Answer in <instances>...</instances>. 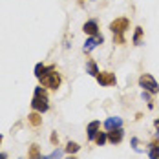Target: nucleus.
Here are the masks:
<instances>
[{
	"instance_id": "1",
	"label": "nucleus",
	"mask_w": 159,
	"mask_h": 159,
	"mask_svg": "<svg viewBox=\"0 0 159 159\" xmlns=\"http://www.w3.org/2000/svg\"><path fill=\"white\" fill-rule=\"evenodd\" d=\"M31 108L39 113H44V111L49 110V102H48V95L44 92L42 86H37L35 88V95H33V101H31Z\"/></svg>"
},
{
	"instance_id": "2",
	"label": "nucleus",
	"mask_w": 159,
	"mask_h": 159,
	"mask_svg": "<svg viewBox=\"0 0 159 159\" xmlns=\"http://www.w3.org/2000/svg\"><path fill=\"white\" fill-rule=\"evenodd\" d=\"M128 26H130V22H128V18H115L113 22L110 24V30L113 33V40L117 42V44H125V31L128 30Z\"/></svg>"
},
{
	"instance_id": "3",
	"label": "nucleus",
	"mask_w": 159,
	"mask_h": 159,
	"mask_svg": "<svg viewBox=\"0 0 159 159\" xmlns=\"http://www.w3.org/2000/svg\"><path fill=\"white\" fill-rule=\"evenodd\" d=\"M139 86L143 88V92H148V93H152V95H156L159 92L157 80L154 79L150 73H143V75L139 77Z\"/></svg>"
},
{
	"instance_id": "4",
	"label": "nucleus",
	"mask_w": 159,
	"mask_h": 159,
	"mask_svg": "<svg viewBox=\"0 0 159 159\" xmlns=\"http://www.w3.org/2000/svg\"><path fill=\"white\" fill-rule=\"evenodd\" d=\"M40 82H42V86L44 88H49V90H57L59 86H61V75L53 70V71H48L44 77H40Z\"/></svg>"
},
{
	"instance_id": "5",
	"label": "nucleus",
	"mask_w": 159,
	"mask_h": 159,
	"mask_svg": "<svg viewBox=\"0 0 159 159\" xmlns=\"http://www.w3.org/2000/svg\"><path fill=\"white\" fill-rule=\"evenodd\" d=\"M95 79L101 86H113V84H117L115 73H110V71H99V75Z\"/></svg>"
},
{
	"instance_id": "6",
	"label": "nucleus",
	"mask_w": 159,
	"mask_h": 159,
	"mask_svg": "<svg viewBox=\"0 0 159 159\" xmlns=\"http://www.w3.org/2000/svg\"><path fill=\"white\" fill-rule=\"evenodd\" d=\"M102 42H104V37L99 33V35H95V37H90V39H86V42H84L82 49H84V53H90V51H93V49H95L99 44H102Z\"/></svg>"
},
{
	"instance_id": "7",
	"label": "nucleus",
	"mask_w": 159,
	"mask_h": 159,
	"mask_svg": "<svg viewBox=\"0 0 159 159\" xmlns=\"http://www.w3.org/2000/svg\"><path fill=\"white\" fill-rule=\"evenodd\" d=\"M125 137V130L123 128H115V130H110L108 132V141L111 144H119Z\"/></svg>"
},
{
	"instance_id": "8",
	"label": "nucleus",
	"mask_w": 159,
	"mask_h": 159,
	"mask_svg": "<svg viewBox=\"0 0 159 159\" xmlns=\"http://www.w3.org/2000/svg\"><path fill=\"white\" fill-rule=\"evenodd\" d=\"M82 31L86 33V35H90V37L99 35V24H97V20H88V22H84Z\"/></svg>"
},
{
	"instance_id": "9",
	"label": "nucleus",
	"mask_w": 159,
	"mask_h": 159,
	"mask_svg": "<svg viewBox=\"0 0 159 159\" xmlns=\"http://www.w3.org/2000/svg\"><path fill=\"white\" fill-rule=\"evenodd\" d=\"M104 128L110 132V130H115V128H123V119L121 117H108L104 121Z\"/></svg>"
},
{
	"instance_id": "10",
	"label": "nucleus",
	"mask_w": 159,
	"mask_h": 159,
	"mask_svg": "<svg viewBox=\"0 0 159 159\" xmlns=\"http://www.w3.org/2000/svg\"><path fill=\"white\" fill-rule=\"evenodd\" d=\"M99 130H101V123L99 121H92L88 128H86V132H88V139L90 141H95V135L99 134Z\"/></svg>"
},
{
	"instance_id": "11",
	"label": "nucleus",
	"mask_w": 159,
	"mask_h": 159,
	"mask_svg": "<svg viewBox=\"0 0 159 159\" xmlns=\"http://www.w3.org/2000/svg\"><path fill=\"white\" fill-rule=\"evenodd\" d=\"M53 70H55V66H44L42 62H39L35 66V77L40 79V77H44L48 71H53Z\"/></svg>"
},
{
	"instance_id": "12",
	"label": "nucleus",
	"mask_w": 159,
	"mask_h": 159,
	"mask_svg": "<svg viewBox=\"0 0 159 159\" xmlns=\"http://www.w3.org/2000/svg\"><path fill=\"white\" fill-rule=\"evenodd\" d=\"M28 121H30V125L31 126H40L42 125V117H40V113L39 111H33L28 115Z\"/></svg>"
},
{
	"instance_id": "13",
	"label": "nucleus",
	"mask_w": 159,
	"mask_h": 159,
	"mask_svg": "<svg viewBox=\"0 0 159 159\" xmlns=\"http://www.w3.org/2000/svg\"><path fill=\"white\" fill-rule=\"evenodd\" d=\"M86 73H90L92 77H97L99 75V68H97V64L93 61H88L86 62Z\"/></svg>"
},
{
	"instance_id": "14",
	"label": "nucleus",
	"mask_w": 159,
	"mask_h": 159,
	"mask_svg": "<svg viewBox=\"0 0 159 159\" xmlns=\"http://www.w3.org/2000/svg\"><path fill=\"white\" fill-rule=\"evenodd\" d=\"M28 157L30 159H42L40 157V148H39V144H31V146H30Z\"/></svg>"
},
{
	"instance_id": "15",
	"label": "nucleus",
	"mask_w": 159,
	"mask_h": 159,
	"mask_svg": "<svg viewBox=\"0 0 159 159\" xmlns=\"http://www.w3.org/2000/svg\"><path fill=\"white\" fill-rule=\"evenodd\" d=\"M108 141V134L106 132H99L95 135V143H97V146H102V144Z\"/></svg>"
},
{
	"instance_id": "16",
	"label": "nucleus",
	"mask_w": 159,
	"mask_h": 159,
	"mask_svg": "<svg viewBox=\"0 0 159 159\" xmlns=\"http://www.w3.org/2000/svg\"><path fill=\"white\" fill-rule=\"evenodd\" d=\"M79 150H80V146L77 143H73V141H70V143L66 144V152L68 154H77Z\"/></svg>"
},
{
	"instance_id": "17",
	"label": "nucleus",
	"mask_w": 159,
	"mask_h": 159,
	"mask_svg": "<svg viewBox=\"0 0 159 159\" xmlns=\"http://www.w3.org/2000/svg\"><path fill=\"white\" fill-rule=\"evenodd\" d=\"M148 156H150V159H159V146L156 143L150 144V152H148Z\"/></svg>"
},
{
	"instance_id": "18",
	"label": "nucleus",
	"mask_w": 159,
	"mask_h": 159,
	"mask_svg": "<svg viewBox=\"0 0 159 159\" xmlns=\"http://www.w3.org/2000/svg\"><path fill=\"white\" fill-rule=\"evenodd\" d=\"M141 37H143V28H135V33H134V44H141Z\"/></svg>"
},
{
	"instance_id": "19",
	"label": "nucleus",
	"mask_w": 159,
	"mask_h": 159,
	"mask_svg": "<svg viewBox=\"0 0 159 159\" xmlns=\"http://www.w3.org/2000/svg\"><path fill=\"white\" fill-rule=\"evenodd\" d=\"M61 157H62V150H61V148H57V150H53L49 156H44L42 159H61Z\"/></svg>"
},
{
	"instance_id": "20",
	"label": "nucleus",
	"mask_w": 159,
	"mask_h": 159,
	"mask_svg": "<svg viewBox=\"0 0 159 159\" xmlns=\"http://www.w3.org/2000/svg\"><path fill=\"white\" fill-rule=\"evenodd\" d=\"M59 143V135H57V132H53L51 134V144H57Z\"/></svg>"
},
{
	"instance_id": "21",
	"label": "nucleus",
	"mask_w": 159,
	"mask_h": 159,
	"mask_svg": "<svg viewBox=\"0 0 159 159\" xmlns=\"http://www.w3.org/2000/svg\"><path fill=\"white\" fill-rule=\"evenodd\" d=\"M143 99L144 101H150V93L148 92H143Z\"/></svg>"
},
{
	"instance_id": "22",
	"label": "nucleus",
	"mask_w": 159,
	"mask_h": 159,
	"mask_svg": "<svg viewBox=\"0 0 159 159\" xmlns=\"http://www.w3.org/2000/svg\"><path fill=\"white\" fill-rule=\"evenodd\" d=\"M7 157V154H0V159H6Z\"/></svg>"
},
{
	"instance_id": "23",
	"label": "nucleus",
	"mask_w": 159,
	"mask_h": 159,
	"mask_svg": "<svg viewBox=\"0 0 159 159\" xmlns=\"http://www.w3.org/2000/svg\"><path fill=\"white\" fill-rule=\"evenodd\" d=\"M0 143H2V135H0Z\"/></svg>"
},
{
	"instance_id": "24",
	"label": "nucleus",
	"mask_w": 159,
	"mask_h": 159,
	"mask_svg": "<svg viewBox=\"0 0 159 159\" xmlns=\"http://www.w3.org/2000/svg\"><path fill=\"white\" fill-rule=\"evenodd\" d=\"M68 159H71V157H68Z\"/></svg>"
},
{
	"instance_id": "25",
	"label": "nucleus",
	"mask_w": 159,
	"mask_h": 159,
	"mask_svg": "<svg viewBox=\"0 0 159 159\" xmlns=\"http://www.w3.org/2000/svg\"><path fill=\"white\" fill-rule=\"evenodd\" d=\"M71 159H75V157H71Z\"/></svg>"
}]
</instances>
